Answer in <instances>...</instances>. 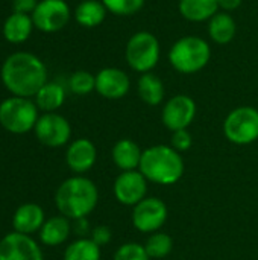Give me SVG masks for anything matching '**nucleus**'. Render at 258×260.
<instances>
[{"label":"nucleus","mask_w":258,"mask_h":260,"mask_svg":"<svg viewBox=\"0 0 258 260\" xmlns=\"http://www.w3.org/2000/svg\"><path fill=\"white\" fill-rule=\"evenodd\" d=\"M0 79L3 87L20 98H35L40 88L49 82L47 67L30 52H14L2 64Z\"/></svg>","instance_id":"1"},{"label":"nucleus","mask_w":258,"mask_h":260,"mask_svg":"<svg viewBox=\"0 0 258 260\" xmlns=\"http://www.w3.org/2000/svg\"><path fill=\"white\" fill-rule=\"evenodd\" d=\"M99 203L97 186L87 177L75 175L59 184L55 193L58 212L68 219L87 218Z\"/></svg>","instance_id":"2"},{"label":"nucleus","mask_w":258,"mask_h":260,"mask_svg":"<svg viewBox=\"0 0 258 260\" xmlns=\"http://www.w3.org/2000/svg\"><path fill=\"white\" fill-rule=\"evenodd\" d=\"M138 171L151 183L172 186L182 178L186 166L181 152L169 145H154L143 151Z\"/></svg>","instance_id":"3"},{"label":"nucleus","mask_w":258,"mask_h":260,"mask_svg":"<svg viewBox=\"0 0 258 260\" xmlns=\"http://www.w3.org/2000/svg\"><path fill=\"white\" fill-rule=\"evenodd\" d=\"M167 58L178 73L195 75L208 66L211 59V47L202 37L186 35L172 44Z\"/></svg>","instance_id":"4"},{"label":"nucleus","mask_w":258,"mask_h":260,"mask_svg":"<svg viewBox=\"0 0 258 260\" xmlns=\"http://www.w3.org/2000/svg\"><path fill=\"white\" fill-rule=\"evenodd\" d=\"M38 107L29 98L11 96L0 102V125L11 134H26L38 122Z\"/></svg>","instance_id":"5"},{"label":"nucleus","mask_w":258,"mask_h":260,"mask_svg":"<svg viewBox=\"0 0 258 260\" xmlns=\"http://www.w3.org/2000/svg\"><path fill=\"white\" fill-rule=\"evenodd\" d=\"M161 55V46L157 35L148 30H138L131 35L125 47V58L128 66L143 75L152 72Z\"/></svg>","instance_id":"6"},{"label":"nucleus","mask_w":258,"mask_h":260,"mask_svg":"<svg viewBox=\"0 0 258 260\" xmlns=\"http://www.w3.org/2000/svg\"><path fill=\"white\" fill-rule=\"evenodd\" d=\"M224 134L228 142L245 146L258 140V110L245 105L228 113L224 120Z\"/></svg>","instance_id":"7"},{"label":"nucleus","mask_w":258,"mask_h":260,"mask_svg":"<svg viewBox=\"0 0 258 260\" xmlns=\"http://www.w3.org/2000/svg\"><path fill=\"white\" fill-rule=\"evenodd\" d=\"M30 17L38 30L53 34L68 24L71 9L65 0H40Z\"/></svg>","instance_id":"8"},{"label":"nucleus","mask_w":258,"mask_h":260,"mask_svg":"<svg viewBox=\"0 0 258 260\" xmlns=\"http://www.w3.org/2000/svg\"><path fill=\"white\" fill-rule=\"evenodd\" d=\"M169 216L164 201L155 197H146L132 209V225L140 233L160 232Z\"/></svg>","instance_id":"9"},{"label":"nucleus","mask_w":258,"mask_h":260,"mask_svg":"<svg viewBox=\"0 0 258 260\" xmlns=\"http://www.w3.org/2000/svg\"><path fill=\"white\" fill-rule=\"evenodd\" d=\"M38 142L47 148H61L71 137L70 122L58 113H44L38 117L33 128Z\"/></svg>","instance_id":"10"},{"label":"nucleus","mask_w":258,"mask_h":260,"mask_svg":"<svg viewBox=\"0 0 258 260\" xmlns=\"http://www.w3.org/2000/svg\"><path fill=\"white\" fill-rule=\"evenodd\" d=\"M196 102L187 94L172 96L161 110V122L169 131L187 129L196 117Z\"/></svg>","instance_id":"11"},{"label":"nucleus","mask_w":258,"mask_h":260,"mask_svg":"<svg viewBox=\"0 0 258 260\" xmlns=\"http://www.w3.org/2000/svg\"><path fill=\"white\" fill-rule=\"evenodd\" d=\"M148 183L149 181L138 169L126 171L116 178L113 192L120 204L134 207L148 197Z\"/></svg>","instance_id":"12"},{"label":"nucleus","mask_w":258,"mask_h":260,"mask_svg":"<svg viewBox=\"0 0 258 260\" xmlns=\"http://www.w3.org/2000/svg\"><path fill=\"white\" fill-rule=\"evenodd\" d=\"M0 260H44V256L30 236L12 232L0 241Z\"/></svg>","instance_id":"13"},{"label":"nucleus","mask_w":258,"mask_h":260,"mask_svg":"<svg viewBox=\"0 0 258 260\" xmlns=\"http://www.w3.org/2000/svg\"><path fill=\"white\" fill-rule=\"evenodd\" d=\"M131 90V79L119 67H105L96 73V91L109 101L125 98Z\"/></svg>","instance_id":"14"},{"label":"nucleus","mask_w":258,"mask_h":260,"mask_svg":"<svg viewBox=\"0 0 258 260\" xmlns=\"http://www.w3.org/2000/svg\"><path fill=\"white\" fill-rule=\"evenodd\" d=\"M97 160V149L90 139H76L73 140L65 152V163L75 174L88 172Z\"/></svg>","instance_id":"15"},{"label":"nucleus","mask_w":258,"mask_h":260,"mask_svg":"<svg viewBox=\"0 0 258 260\" xmlns=\"http://www.w3.org/2000/svg\"><path fill=\"white\" fill-rule=\"evenodd\" d=\"M44 222H46L44 210L41 209V206L35 203L21 204L12 216L14 232L27 236L33 235L35 232H40Z\"/></svg>","instance_id":"16"},{"label":"nucleus","mask_w":258,"mask_h":260,"mask_svg":"<svg viewBox=\"0 0 258 260\" xmlns=\"http://www.w3.org/2000/svg\"><path fill=\"white\" fill-rule=\"evenodd\" d=\"M33 21L29 14H21V12H14L6 17L3 21L2 34L3 38L11 43V44H21L27 41L32 35L33 30Z\"/></svg>","instance_id":"17"},{"label":"nucleus","mask_w":258,"mask_h":260,"mask_svg":"<svg viewBox=\"0 0 258 260\" xmlns=\"http://www.w3.org/2000/svg\"><path fill=\"white\" fill-rule=\"evenodd\" d=\"M141 154H143V151L140 149V146L134 140L120 139L113 146L111 158H113V163L122 172L137 171L140 166V161H141Z\"/></svg>","instance_id":"18"},{"label":"nucleus","mask_w":258,"mask_h":260,"mask_svg":"<svg viewBox=\"0 0 258 260\" xmlns=\"http://www.w3.org/2000/svg\"><path fill=\"white\" fill-rule=\"evenodd\" d=\"M178 11L184 20L202 23L219 12V5L217 0H179Z\"/></svg>","instance_id":"19"},{"label":"nucleus","mask_w":258,"mask_h":260,"mask_svg":"<svg viewBox=\"0 0 258 260\" xmlns=\"http://www.w3.org/2000/svg\"><path fill=\"white\" fill-rule=\"evenodd\" d=\"M70 232H71V224L68 218L62 215L53 216L46 219V222L43 224L40 230V241L47 247H58L68 239Z\"/></svg>","instance_id":"20"},{"label":"nucleus","mask_w":258,"mask_h":260,"mask_svg":"<svg viewBox=\"0 0 258 260\" xmlns=\"http://www.w3.org/2000/svg\"><path fill=\"white\" fill-rule=\"evenodd\" d=\"M237 24L230 12L219 11L208 20V37L216 44H228L234 40Z\"/></svg>","instance_id":"21"},{"label":"nucleus","mask_w":258,"mask_h":260,"mask_svg":"<svg viewBox=\"0 0 258 260\" xmlns=\"http://www.w3.org/2000/svg\"><path fill=\"white\" fill-rule=\"evenodd\" d=\"M106 14L108 11L102 0H82L75 9V20L79 26L93 29L105 21Z\"/></svg>","instance_id":"22"},{"label":"nucleus","mask_w":258,"mask_h":260,"mask_svg":"<svg viewBox=\"0 0 258 260\" xmlns=\"http://www.w3.org/2000/svg\"><path fill=\"white\" fill-rule=\"evenodd\" d=\"M137 93L146 105L157 107L164 101L166 88H164L163 81L157 75L149 72V73L140 75L138 82H137Z\"/></svg>","instance_id":"23"},{"label":"nucleus","mask_w":258,"mask_h":260,"mask_svg":"<svg viewBox=\"0 0 258 260\" xmlns=\"http://www.w3.org/2000/svg\"><path fill=\"white\" fill-rule=\"evenodd\" d=\"M65 102V88L59 82H46L35 94V104L43 113H56Z\"/></svg>","instance_id":"24"},{"label":"nucleus","mask_w":258,"mask_h":260,"mask_svg":"<svg viewBox=\"0 0 258 260\" xmlns=\"http://www.w3.org/2000/svg\"><path fill=\"white\" fill-rule=\"evenodd\" d=\"M100 247L91 238H79L64 251V260H100Z\"/></svg>","instance_id":"25"},{"label":"nucleus","mask_w":258,"mask_h":260,"mask_svg":"<svg viewBox=\"0 0 258 260\" xmlns=\"http://www.w3.org/2000/svg\"><path fill=\"white\" fill-rule=\"evenodd\" d=\"M172 248H173L172 238L163 232L152 233L144 242V250L151 259H164L172 253Z\"/></svg>","instance_id":"26"},{"label":"nucleus","mask_w":258,"mask_h":260,"mask_svg":"<svg viewBox=\"0 0 258 260\" xmlns=\"http://www.w3.org/2000/svg\"><path fill=\"white\" fill-rule=\"evenodd\" d=\"M68 88L78 96L90 94L91 91H96V75L87 70H78L68 78Z\"/></svg>","instance_id":"27"},{"label":"nucleus","mask_w":258,"mask_h":260,"mask_svg":"<svg viewBox=\"0 0 258 260\" xmlns=\"http://www.w3.org/2000/svg\"><path fill=\"white\" fill-rule=\"evenodd\" d=\"M146 0H102L106 11L117 17H131L138 14Z\"/></svg>","instance_id":"28"},{"label":"nucleus","mask_w":258,"mask_h":260,"mask_svg":"<svg viewBox=\"0 0 258 260\" xmlns=\"http://www.w3.org/2000/svg\"><path fill=\"white\" fill-rule=\"evenodd\" d=\"M113 260H151V257L148 256L144 245L137 242H128L116 250Z\"/></svg>","instance_id":"29"},{"label":"nucleus","mask_w":258,"mask_h":260,"mask_svg":"<svg viewBox=\"0 0 258 260\" xmlns=\"http://www.w3.org/2000/svg\"><path fill=\"white\" fill-rule=\"evenodd\" d=\"M170 146L178 151V152H186L193 146V137L187 129H179V131H173L172 133V139H170Z\"/></svg>","instance_id":"30"},{"label":"nucleus","mask_w":258,"mask_h":260,"mask_svg":"<svg viewBox=\"0 0 258 260\" xmlns=\"http://www.w3.org/2000/svg\"><path fill=\"white\" fill-rule=\"evenodd\" d=\"M91 239L99 245V247H103L106 244L111 242L113 239V232L109 227L106 225H97L91 230Z\"/></svg>","instance_id":"31"},{"label":"nucleus","mask_w":258,"mask_h":260,"mask_svg":"<svg viewBox=\"0 0 258 260\" xmlns=\"http://www.w3.org/2000/svg\"><path fill=\"white\" fill-rule=\"evenodd\" d=\"M38 5V0H12V9L14 12L21 14H32Z\"/></svg>","instance_id":"32"},{"label":"nucleus","mask_w":258,"mask_h":260,"mask_svg":"<svg viewBox=\"0 0 258 260\" xmlns=\"http://www.w3.org/2000/svg\"><path fill=\"white\" fill-rule=\"evenodd\" d=\"M243 0H217V5H219V11H224V12H233L236 9H239L242 6Z\"/></svg>","instance_id":"33"},{"label":"nucleus","mask_w":258,"mask_h":260,"mask_svg":"<svg viewBox=\"0 0 258 260\" xmlns=\"http://www.w3.org/2000/svg\"><path fill=\"white\" fill-rule=\"evenodd\" d=\"M75 233L81 238H85L90 232V225H88V221L87 218H81V219H75Z\"/></svg>","instance_id":"34"}]
</instances>
